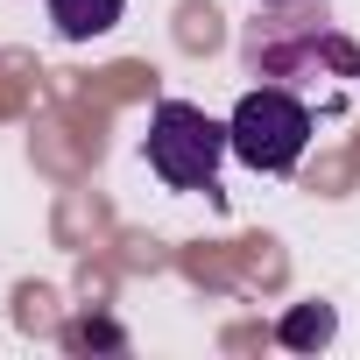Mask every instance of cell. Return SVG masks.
<instances>
[{"instance_id":"cell-1","label":"cell","mask_w":360,"mask_h":360,"mask_svg":"<svg viewBox=\"0 0 360 360\" xmlns=\"http://www.w3.org/2000/svg\"><path fill=\"white\" fill-rule=\"evenodd\" d=\"M226 148H233V134L191 99H162L148 113V169L169 191H212Z\"/></svg>"},{"instance_id":"cell-2","label":"cell","mask_w":360,"mask_h":360,"mask_svg":"<svg viewBox=\"0 0 360 360\" xmlns=\"http://www.w3.org/2000/svg\"><path fill=\"white\" fill-rule=\"evenodd\" d=\"M226 134H233V155H240L248 169L283 176V169H297L304 148H311V106H304L297 92H283V85H255V92H240Z\"/></svg>"},{"instance_id":"cell-3","label":"cell","mask_w":360,"mask_h":360,"mask_svg":"<svg viewBox=\"0 0 360 360\" xmlns=\"http://www.w3.org/2000/svg\"><path fill=\"white\" fill-rule=\"evenodd\" d=\"M120 15H127V0H50V22H57L64 43H92V36H106Z\"/></svg>"},{"instance_id":"cell-4","label":"cell","mask_w":360,"mask_h":360,"mask_svg":"<svg viewBox=\"0 0 360 360\" xmlns=\"http://www.w3.org/2000/svg\"><path fill=\"white\" fill-rule=\"evenodd\" d=\"M332 332H339V318H332L325 304H297V311H283V325H276V339H283L290 353H318V346H332Z\"/></svg>"},{"instance_id":"cell-5","label":"cell","mask_w":360,"mask_h":360,"mask_svg":"<svg viewBox=\"0 0 360 360\" xmlns=\"http://www.w3.org/2000/svg\"><path fill=\"white\" fill-rule=\"evenodd\" d=\"M269 8H290V0H269Z\"/></svg>"}]
</instances>
